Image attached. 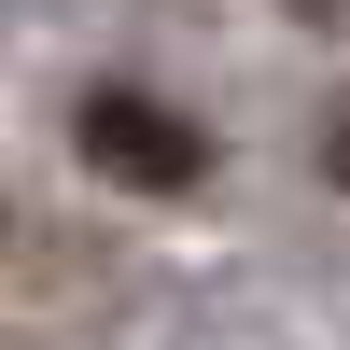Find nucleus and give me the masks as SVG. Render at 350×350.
I'll return each mask as SVG.
<instances>
[{
  "label": "nucleus",
  "mask_w": 350,
  "mask_h": 350,
  "mask_svg": "<svg viewBox=\"0 0 350 350\" xmlns=\"http://www.w3.org/2000/svg\"><path fill=\"white\" fill-rule=\"evenodd\" d=\"M84 168H98V183H196V126L183 112H154V98H126V84H98V98H84Z\"/></svg>",
  "instance_id": "1"
},
{
  "label": "nucleus",
  "mask_w": 350,
  "mask_h": 350,
  "mask_svg": "<svg viewBox=\"0 0 350 350\" xmlns=\"http://www.w3.org/2000/svg\"><path fill=\"white\" fill-rule=\"evenodd\" d=\"M336 183H350V126H336Z\"/></svg>",
  "instance_id": "2"
},
{
  "label": "nucleus",
  "mask_w": 350,
  "mask_h": 350,
  "mask_svg": "<svg viewBox=\"0 0 350 350\" xmlns=\"http://www.w3.org/2000/svg\"><path fill=\"white\" fill-rule=\"evenodd\" d=\"M308 14H350V0H308Z\"/></svg>",
  "instance_id": "3"
}]
</instances>
